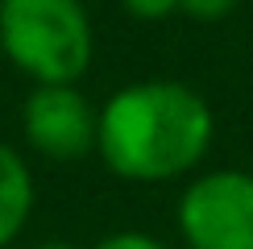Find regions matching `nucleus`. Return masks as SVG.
<instances>
[{
	"mask_svg": "<svg viewBox=\"0 0 253 249\" xmlns=\"http://www.w3.org/2000/svg\"><path fill=\"white\" fill-rule=\"evenodd\" d=\"M212 145V108L174 79L129 83L100 108L96 150L104 166L133 183L178 179Z\"/></svg>",
	"mask_w": 253,
	"mask_h": 249,
	"instance_id": "1",
	"label": "nucleus"
},
{
	"mask_svg": "<svg viewBox=\"0 0 253 249\" xmlns=\"http://www.w3.org/2000/svg\"><path fill=\"white\" fill-rule=\"evenodd\" d=\"M0 54L38 83H75L91 62V21L79 0H0Z\"/></svg>",
	"mask_w": 253,
	"mask_h": 249,
	"instance_id": "2",
	"label": "nucleus"
},
{
	"mask_svg": "<svg viewBox=\"0 0 253 249\" xmlns=\"http://www.w3.org/2000/svg\"><path fill=\"white\" fill-rule=\"evenodd\" d=\"M178 228L191 249H253V174L212 170L178 200Z\"/></svg>",
	"mask_w": 253,
	"mask_h": 249,
	"instance_id": "3",
	"label": "nucleus"
},
{
	"mask_svg": "<svg viewBox=\"0 0 253 249\" xmlns=\"http://www.w3.org/2000/svg\"><path fill=\"white\" fill-rule=\"evenodd\" d=\"M29 145L50 162H71L96 150L100 112L75 91V83H38L21 112Z\"/></svg>",
	"mask_w": 253,
	"mask_h": 249,
	"instance_id": "4",
	"label": "nucleus"
},
{
	"mask_svg": "<svg viewBox=\"0 0 253 249\" xmlns=\"http://www.w3.org/2000/svg\"><path fill=\"white\" fill-rule=\"evenodd\" d=\"M29 208H34V179L29 166L21 162L8 145H0V249L25 228Z\"/></svg>",
	"mask_w": 253,
	"mask_h": 249,
	"instance_id": "5",
	"label": "nucleus"
},
{
	"mask_svg": "<svg viewBox=\"0 0 253 249\" xmlns=\"http://www.w3.org/2000/svg\"><path fill=\"white\" fill-rule=\"evenodd\" d=\"M125 8L137 17V21H162L170 17L174 8H183V0H121Z\"/></svg>",
	"mask_w": 253,
	"mask_h": 249,
	"instance_id": "6",
	"label": "nucleus"
},
{
	"mask_svg": "<svg viewBox=\"0 0 253 249\" xmlns=\"http://www.w3.org/2000/svg\"><path fill=\"white\" fill-rule=\"evenodd\" d=\"M237 4H241V0H183V13H191L199 21H216V17L233 13Z\"/></svg>",
	"mask_w": 253,
	"mask_h": 249,
	"instance_id": "7",
	"label": "nucleus"
},
{
	"mask_svg": "<svg viewBox=\"0 0 253 249\" xmlns=\"http://www.w3.org/2000/svg\"><path fill=\"white\" fill-rule=\"evenodd\" d=\"M96 249H166V245L154 241V237H145V233H117L108 241H100Z\"/></svg>",
	"mask_w": 253,
	"mask_h": 249,
	"instance_id": "8",
	"label": "nucleus"
},
{
	"mask_svg": "<svg viewBox=\"0 0 253 249\" xmlns=\"http://www.w3.org/2000/svg\"><path fill=\"white\" fill-rule=\"evenodd\" d=\"M42 249H71V245H42Z\"/></svg>",
	"mask_w": 253,
	"mask_h": 249,
	"instance_id": "9",
	"label": "nucleus"
},
{
	"mask_svg": "<svg viewBox=\"0 0 253 249\" xmlns=\"http://www.w3.org/2000/svg\"><path fill=\"white\" fill-rule=\"evenodd\" d=\"M0 58H4V54H0Z\"/></svg>",
	"mask_w": 253,
	"mask_h": 249,
	"instance_id": "10",
	"label": "nucleus"
}]
</instances>
